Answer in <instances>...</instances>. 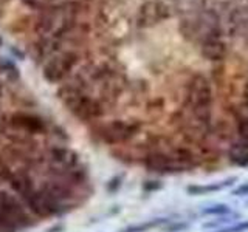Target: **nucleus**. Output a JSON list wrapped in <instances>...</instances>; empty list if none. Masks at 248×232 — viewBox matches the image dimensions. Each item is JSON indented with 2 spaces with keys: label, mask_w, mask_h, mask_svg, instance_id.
<instances>
[{
  "label": "nucleus",
  "mask_w": 248,
  "mask_h": 232,
  "mask_svg": "<svg viewBox=\"0 0 248 232\" xmlns=\"http://www.w3.org/2000/svg\"><path fill=\"white\" fill-rule=\"evenodd\" d=\"M141 130L143 124L137 119H112L92 124L90 135L98 144L113 149L132 144L141 135Z\"/></svg>",
  "instance_id": "f257e3e1"
},
{
  "label": "nucleus",
  "mask_w": 248,
  "mask_h": 232,
  "mask_svg": "<svg viewBox=\"0 0 248 232\" xmlns=\"http://www.w3.org/2000/svg\"><path fill=\"white\" fill-rule=\"evenodd\" d=\"M0 127L11 130V131H17V133H25L31 136H51V129L44 118L37 115H31V113H10L5 115L2 121H0Z\"/></svg>",
  "instance_id": "f03ea898"
},
{
  "label": "nucleus",
  "mask_w": 248,
  "mask_h": 232,
  "mask_svg": "<svg viewBox=\"0 0 248 232\" xmlns=\"http://www.w3.org/2000/svg\"><path fill=\"white\" fill-rule=\"evenodd\" d=\"M44 157L46 161V166L73 169L84 164L78 152L70 149L65 144H46L44 147Z\"/></svg>",
  "instance_id": "7ed1b4c3"
},
{
  "label": "nucleus",
  "mask_w": 248,
  "mask_h": 232,
  "mask_svg": "<svg viewBox=\"0 0 248 232\" xmlns=\"http://www.w3.org/2000/svg\"><path fill=\"white\" fill-rule=\"evenodd\" d=\"M75 64H76V56H73V54H64V56L51 60L45 67V77L50 82H59L72 72Z\"/></svg>",
  "instance_id": "20e7f679"
},
{
  "label": "nucleus",
  "mask_w": 248,
  "mask_h": 232,
  "mask_svg": "<svg viewBox=\"0 0 248 232\" xmlns=\"http://www.w3.org/2000/svg\"><path fill=\"white\" fill-rule=\"evenodd\" d=\"M16 172H17V170L13 169L2 157H0V184L10 183L13 180V176L16 175Z\"/></svg>",
  "instance_id": "39448f33"
},
{
  "label": "nucleus",
  "mask_w": 248,
  "mask_h": 232,
  "mask_svg": "<svg viewBox=\"0 0 248 232\" xmlns=\"http://www.w3.org/2000/svg\"><path fill=\"white\" fill-rule=\"evenodd\" d=\"M228 184H231L230 181H225L223 184H219V186H206V188H191L189 189V192L191 193H206V192H211V190H219V189H222L223 186H228Z\"/></svg>",
  "instance_id": "423d86ee"
},
{
  "label": "nucleus",
  "mask_w": 248,
  "mask_h": 232,
  "mask_svg": "<svg viewBox=\"0 0 248 232\" xmlns=\"http://www.w3.org/2000/svg\"><path fill=\"white\" fill-rule=\"evenodd\" d=\"M120 188V178H112L110 181H108V186H107V189L108 192H113Z\"/></svg>",
  "instance_id": "0eeeda50"
},
{
  "label": "nucleus",
  "mask_w": 248,
  "mask_h": 232,
  "mask_svg": "<svg viewBox=\"0 0 248 232\" xmlns=\"http://www.w3.org/2000/svg\"><path fill=\"white\" fill-rule=\"evenodd\" d=\"M225 212H228L227 206H220V209H208V211H205V214H225Z\"/></svg>",
  "instance_id": "6e6552de"
},
{
  "label": "nucleus",
  "mask_w": 248,
  "mask_h": 232,
  "mask_svg": "<svg viewBox=\"0 0 248 232\" xmlns=\"http://www.w3.org/2000/svg\"><path fill=\"white\" fill-rule=\"evenodd\" d=\"M236 193H237V195H245V193H248V184H244L242 188H239L236 190Z\"/></svg>",
  "instance_id": "1a4fd4ad"
}]
</instances>
